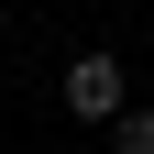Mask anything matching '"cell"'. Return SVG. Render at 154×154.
Returning a JSON list of instances; mask_svg holds the SVG:
<instances>
[{"instance_id": "6da1fadb", "label": "cell", "mask_w": 154, "mask_h": 154, "mask_svg": "<svg viewBox=\"0 0 154 154\" xmlns=\"http://www.w3.org/2000/svg\"><path fill=\"white\" fill-rule=\"evenodd\" d=\"M55 99H66V110H77L88 132H110V121L132 110V66H121L110 44H88V55H66V77H55Z\"/></svg>"}, {"instance_id": "7a4b0ae2", "label": "cell", "mask_w": 154, "mask_h": 154, "mask_svg": "<svg viewBox=\"0 0 154 154\" xmlns=\"http://www.w3.org/2000/svg\"><path fill=\"white\" fill-rule=\"evenodd\" d=\"M110 154H154V110H143V99H132L121 121H110Z\"/></svg>"}]
</instances>
